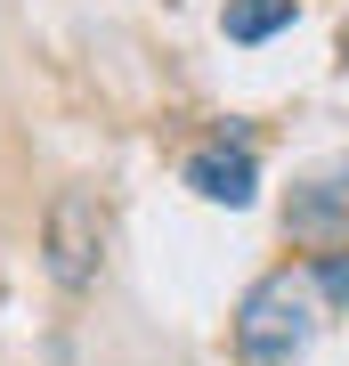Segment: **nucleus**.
I'll return each mask as SVG.
<instances>
[{
	"label": "nucleus",
	"instance_id": "1",
	"mask_svg": "<svg viewBox=\"0 0 349 366\" xmlns=\"http://www.w3.org/2000/svg\"><path fill=\"white\" fill-rule=\"evenodd\" d=\"M309 334H317V277L300 269H268L236 301V358L244 366H300Z\"/></svg>",
	"mask_w": 349,
	"mask_h": 366
},
{
	"label": "nucleus",
	"instance_id": "4",
	"mask_svg": "<svg viewBox=\"0 0 349 366\" xmlns=\"http://www.w3.org/2000/svg\"><path fill=\"white\" fill-rule=\"evenodd\" d=\"M187 187L203 204H228V212H244L252 204V187H260V171H252V147H203V155H187Z\"/></svg>",
	"mask_w": 349,
	"mask_h": 366
},
{
	"label": "nucleus",
	"instance_id": "3",
	"mask_svg": "<svg viewBox=\"0 0 349 366\" xmlns=\"http://www.w3.org/2000/svg\"><path fill=\"white\" fill-rule=\"evenodd\" d=\"M285 236H300V244H317V252H349V155L309 171V179L293 187Z\"/></svg>",
	"mask_w": 349,
	"mask_h": 366
},
{
	"label": "nucleus",
	"instance_id": "2",
	"mask_svg": "<svg viewBox=\"0 0 349 366\" xmlns=\"http://www.w3.org/2000/svg\"><path fill=\"white\" fill-rule=\"evenodd\" d=\"M98 261H106V220L81 187H57L49 212H41V269H49L57 293H90L98 285Z\"/></svg>",
	"mask_w": 349,
	"mask_h": 366
},
{
	"label": "nucleus",
	"instance_id": "5",
	"mask_svg": "<svg viewBox=\"0 0 349 366\" xmlns=\"http://www.w3.org/2000/svg\"><path fill=\"white\" fill-rule=\"evenodd\" d=\"M293 25V0H228V41H268Z\"/></svg>",
	"mask_w": 349,
	"mask_h": 366
},
{
	"label": "nucleus",
	"instance_id": "6",
	"mask_svg": "<svg viewBox=\"0 0 349 366\" xmlns=\"http://www.w3.org/2000/svg\"><path fill=\"white\" fill-rule=\"evenodd\" d=\"M317 293L325 301H349V252H325V261H317Z\"/></svg>",
	"mask_w": 349,
	"mask_h": 366
}]
</instances>
